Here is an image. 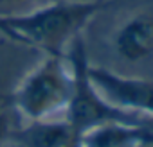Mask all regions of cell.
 Masks as SVG:
<instances>
[{"label": "cell", "mask_w": 153, "mask_h": 147, "mask_svg": "<svg viewBox=\"0 0 153 147\" xmlns=\"http://www.w3.org/2000/svg\"><path fill=\"white\" fill-rule=\"evenodd\" d=\"M108 6V0H58L27 13H0V34L43 56H63L83 27Z\"/></svg>", "instance_id": "obj_1"}, {"label": "cell", "mask_w": 153, "mask_h": 147, "mask_svg": "<svg viewBox=\"0 0 153 147\" xmlns=\"http://www.w3.org/2000/svg\"><path fill=\"white\" fill-rule=\"evenodd\" d=\"M72 92V68L63 56H43L16 85L11 102L25 122L47 120L65 111Z\"/></svg>", "instance_id": "obj_2"}, {"label": "cell", "mask_w": 153, "mask_h": 147, "mask_svg": "<svg viewBox=\"0 0 153 147\" xmlns=\"http://www.w3.org/2000/svg\"><path fill=\"white\" fill-rule=\"evenodd\" d=\"M67 59L72 68V92L65 110V120L78 135L110 122H146L144 118L112 104L94 85L88 74L90 63L81 36L76 38L67 49Z\"/></svg>", "instance_id": "obj_3"}, {"label": "cell", "mask_w": 153, "mask_h": 147, "mask_svg": "<svg viewBox=\"0 0 153 147\" xmlns=\"http://www.w3.org/2000/svg\"><path fill=\"white\" fill-rule=\"evenodd\" d=\"M88 74L112 104L144 120H153V79L124 76L96 65L88 66Z\"/></svg>", "instance_id": "obj_4"}, {"label": "cell", "mask_w": 153, "mask_h": 147, "mask_svg": "<svg viewBox=\"0 0 153 147\" xmlns=\"http://www.w3.org/2000/svg\"><path fill=\"white\" fill-rule=\"evenodd\" d=\"M153 129L146 122H110L79 135V147H151Z\"/></svg>", "instance_id": "obj_5"}, {"label": "cell", "mask_w": 153, "mask_h": 147, "mask_svg": "<svg viewBox=\"0 0 153 147\" xmlns=\"http://www.w3.org/2000/svg\"><path fill=\"white\" fill-rule=\"evenodd\" d=\"M79 135L63 120H31L11 135V143L16 147H63Z\"/></svg>", "instance_id": "obj_6"}, {"label": "cell", "mask_w": 153, "mask_h": 147, "mask_svg": "<svg viewBox=\"0 0 153 147\" xmlns=\"http://www.w3.org/2000/svg\"><path fill=\"white\" fill-rule=\"evenodd\" d=\"M115 52L128 63H139L153 54V18L133 16L114 36Z\"/></svg>", "instance_id": "obj_7"}, {"label": "cell", "mask_w": 153, "mask_h": 147, "mask_svg": "<svg viewBox=\"0 0 153 147\" xmlns=\"http://www.w3.org/2000/svg\"><path fill=\"white\" fill-rule=\"evenodd\" d=\"M11 129H9V120L6 111L0 106V147H4V143H11Z\"/></svg>", "instance_id": "obj_8"}, {"label": "cell", "mask_w": 153, "mask_h": 147, "mask_svg": "<svg viewBox=\"0 0 153 147\" xmlns=\"http://www.w3.org/2000/svg\"><path fill=\"white\" fill-rule=\"evenodd\" d=\"M20 2H25V0H0V13H2V9H7V7L16 6Z\"/></svg>", "instance_id": "obj_9"}, {"label": "cell", "mask_w": 153, "mask_h": 147, "mask_svg": "<svg viewBox=\"0 0 153 147\" xmlns=\"http://www.w3.org/2000/svg\"><path fill=\"white\" fill-rule=\"evenodd\" d=\"M63 147H79V136L76 138V140H72L70 143H67V145H63Z\"/></svg>", "instance_id": "obj_10"}, {"label": "cell", "mask_w": 153, "mask_h": 147, "mask_svg": "<svg viewBox=\"0 0 153 147\" xmlns=\"http://www.w3.org/2000/svg\"><path fill=\"white\" fill-rule=\"evenodd\" d=\"M7 147H16V145H13V143H9V145H7Z\"/></svg>", "instance_id": "obj_11"}]
</instances>
